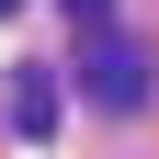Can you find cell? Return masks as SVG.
<instances>
[{
    "label": "cell",
    "mask_w": 159,
    "mask_h": 159,
    "mask_svg": "<svg viewBox=\"0 0 159 159\" xmlns=\"http://www.w3.org/2000/svg\"><path fill=\"white\" fill-rule=\"evenodd\" d=\"M91 102H114V114H136V102H148V68H136V46H125V34H102V46H91Z\"/></svg>",
    "instance_id": "1"
},
{
    "label": "cell",
    "mask_w": 159,
    "mask_h": 159,
    "mask_svg": "<svg viewBox=\"0 0 159 159\" xmlns=\"http://www.w3.org/2000/svg\"><path fill=\"white\" fill-rule=\"evenodd\" d=\"M0 11H11V0H0Z\"/></svg>",
    "instance_id": "4"
},
{
    "label": "cell",
    "mask_w": 159,
    "mask_h": 159,
    "mask_svg": "<svg viewBox=\"0 0 159 159\" xmlns=\"http://www.w3.org/2000/svg\"><path fill=\"white\" fill-rule=\"evenodd\" d=\"M0 114H11V136H57V80H46V68H11Z\"/></svg>",
    "instance_id": "2"
},
{
    "label": "cell",
    "mask_w": 159,
    "mask_h": 159,
    "mask_svg": "<svg viewBox=\"0 0 159 159\" xmlns=\"http://www.w3.org/2000/svg\"><path fill=\"white\" fill-rule=\"evenodd\" d=\"M91 11H102V0H68V23H91Z\"/></svg>",
    "instance_id": "3"
}]
</instances>
